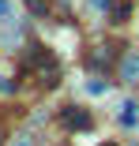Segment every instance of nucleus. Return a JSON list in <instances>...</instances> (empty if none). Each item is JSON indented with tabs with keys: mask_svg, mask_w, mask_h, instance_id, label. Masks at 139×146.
Segmentation results:
<instances>
[{
	"mask_svg": "<svg viewBox=\"0 0 139 146\" xmlns=\"http://www.w3.org/2000/svg\"><path fill=\"white\" fill-rule=\"evenodd\" d=\"M128 11H132L128 4H117V8H113V23H124V19H128Z\"/></svg>",
	"mask_w": 139,
	"mask_h": 146,
	"instance_id": "nucleus-4",
	"label": "nucleus"
},
{
	"mask_svg": "<svg viewBox=\"0 0 139 146\" xmlns=\"http://www.w3.org/2000/svg\"><path fill=\"white\" fill-rule=\"evenodd\" d=\"M132 146H139V142H132Z\"/></svg>",
	"mask_w": 139,
	"mask_h": 146,
	"instance_id": "nucleus-10",
	"label": "nucleus"
},
{
	"mask_svg": "<svg viewBox=\"0 0 139 146\" xmlns=\"http://www.w3.org/2000/svg\"><path fill=\"white\" fill-rule=\"evenodd\" d=\"M135 109H139L135 101H124V105H120V112H117V120H120L124 127H135V124H139V112H135Z\"/></svg>",
	"mask_w": 139,
	"mask_h": 146,
	"instance_id": "nucleus-3",
	"label": "nucleus"
},
{
	"mask_svg": "<svg viewBox=\"0 0 139 146\" xmlns=\"http://www.w3.org/2000/svg\"><path fill=\"white\" fill-rule=\"evenodd\" d=\"M102 146H117V142H102Z\"/></svg>",
	"mask_w": 139,
	"mask_h": 146,
	"instance_id": "nucleus-9",
	"label": "nucleus"
},
{
	"mask_svg": "<svg viewBox=\"0 0 139 146\" xmlns=\"http://www.w3.org/2000/svg\"><path fill=\"white\" fill-rule=\"evenodd\" d=\"M87 90H90V94H102L105 82H102V79H87Z\"/></svg>",
	"mask_w": 139,
	"mask_h": 146,
	"instance_id": "nucleus-6",
	"label": "nucleus"
},
{
	"mask_svg": "<svg viewBox=\"0 0 139 146\" xmlns=\"http://www.w3.org/2000/svg\"><path fill=\"white\" fill-rule=\"evenodd\" d=\"M11 146H30V139H15V142H11Z\"/></svg>",
	"mask_w": 139,
	"mask_h": 146,
	"instance_id": "nucleus-8",
	"label": "nucleus"
},
{
	"mask_svg": "<svg viewBox=\"0 0 139 146\" xmlns=\"http://www.w3.org/2000/svg\"><path fill=\"white\" fill-rule=\"evenodd\" d=\"M11 90H15V82L11 79H0V94H11Z\"/></svg>",
	"mask_w": 139,
	"mask_h": 146,
	"instance_id": "nucleus-7",
	"label": "nucleus"
},
{
	"mask_svg": "<svg viewBox=\"0 0 139 146\" xmlns=\"http://www.w3.org/2000/svg\"><path fill=\"white\" fill-rule=\"evenodd\" d=\"M0 23H15V19H11V4H8V0H0Z\"/></svg>",
	"mask_w": 139,
	"mask_h": 146,
	"instance_id": "nucleus-5",
	"label": "nucleus"
},
{
	"mask_svg": "<svg viewBox=\"0 0 139 146\" xmlns=\"http://www.w3.org/2000/svg\"><path fill=\"white\" fill-rule=\"evenodd\" d=\"M60 124H64L68 131H87V127H90V109H75V105H68V109L60 112Z\"/></svg>",
	"mask_w": 139,
	"mask_h": 146,
	"instance_id": "nucleus-1",
	"label": "nucleus"
},
{
	"mask_svg": "<svg viewBox=\"0 0 139 146\" xmlns=\"http://www.w3.org/2000/svg\"><path fill=\"white\" fill-rule=\"evenodd\" d=\"M120 79L124 82H139V49L120 56Z\"/></svg>",
	"mask_w": 139,
	"mask_h": 146,
	"instance_id": "nucleus-2",
	"label": "nucleus"
}]
</instances>
